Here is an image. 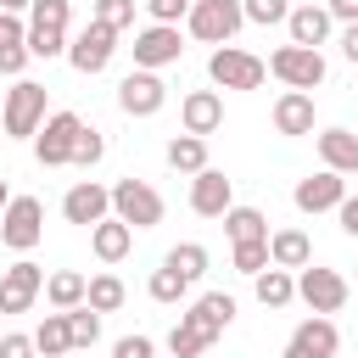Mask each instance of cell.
<instances>
[{
	"label": "cell",
	"mask_w": 358,
	"mask_h": 358,
	"mask_svg": "<svg viewBox=\"0 0 358 358\" xmlns=\"http://www.w3.org/2000/svg\"><path fill=\"white\" fill-rule=\"evenodd\" d=\"M45 101H50V90H45V84H34V78H17V84L6 90L0 129H6L11 140H34V134H39V123L50 117V112H45Z\"/></svg>",
	"instance_id": "cell-1"
},
{
	"label": "cell",
	"mask_w": 358,
	"mask_h": 358,
	"mask_svg": "<svg viewBox=\"0 0 358 358\" xmlns=\"http://www.w3.org/2000/svg\"><path fill=\"white\" fill-rule=\"evenodd\" d=\"M185 28H190L201 45H229V39L246 28V6H241V0H190Z\"/></svg>",
	"instance_id": "cell-2"
},
{
	"label": "cell",
	"mask_w": 358,
	"mask_h": 358,
	"mask_svg": "<svg viewBox=\"0 0 358 358\" xmlns=\"http://www.w3.org/2000/svg\"><path fill=\"white\" fill-rule=\"evenodd\" d=\"M207 78H213L218 90H257V84L268 78V62L252 56V50H241V45H218V50L207 56Z\"/></svg>",
	"instance_id": "cell-3"
},
{
	"label": "cell",
	"mask_w": 358,
	"mask_h": 358,
	"mask_svg": "<svg viewBox=\"0 0 358 358\" xmlns=\"http://www.w3.org/2000/svg\"><path fill=\"white\" fill-rule=\"evenodd\" d=\"M28 50L34 56H67V0H34L28 6Z\"/></svg>",
	"instance_id": "cell-4"
},
{
	"label": "cell",
	"mask_w": 358,
	"mask_h": 358,
	"mask_svg": "<svg viewBox=\"0 0 358 358\" xmlns=\"http://www.w3.org/2000/svg\"><path fill=\"white\" fill-rule=\"evenodd\" d=\"M268 73L285 84V90H319L324 84V56L313 50V45H280L274 56H268Z\"/></svg>",
	"instance_id": "cell-5"
},
{
	"label": "cell",
	"mask_w": 358,
	"mask_h": 358,
	"mask_svg": "<svg viewBox=\"0 0 358 358\" xmlns=\"http://www.w3.org/2000/svg\"><path fill=\"white\" fill-rule=\"evenodd\" d=\"M45 235V201L39 196H11L6 213H0V241L11 252H34Z\"/></svg>",
	"instance_id": "cell-6"
},
{
	"label": "cell",
	"mask_w": 358,
	"mask_h": 358,
	"mask_svg": "<svg viewBox=\"0 0 358 358\" xmlns=\"http://www.w3.org/2000/svg\"><path fill=\"white\" fill-rule=\"evenodd\" d=\"M78 134H84V117H78V112H50V117L39 123V134H34V157H39L45 168H62V162H73Z\"/></svg>",
	"instance_id": "cell-7"
},
{
	"label": "cell",
	"mask_w": 358,
	"mask_h": 358,
	"mask_svg": "<svg viewBox=\"0 0 358 358\" xmlns=\"http://www.w3.org/2000/svg\"><path fill=\"white\" fill-rule=\"evenodd\" d=\"M112 213H117L129 229H157V224H162V196H157L145 179H117V185H112Z\"/></svg>",
	"instance_id": "cell-8"
},
{
	"label": "cell",
	"mask_w": 358,
	"mask_h": 358,
	"mask_svg": "<svg viewBox=\"0 0 358 358\" xmlns=\"http://www.w3.org/2000/svg\"><path fill=\"white\" fill-rule=\"evenodd\" d=\"M112 50H117V28H106L101 17H90L84 34L67 45V62H73V73H106Z\"/></svg>",
	"instance_id": "cell-9"
},
{
	"label": "cell",
	"mask_w": 358,
	"mask_h": 358,
	"mask_svg": "<svg viewBox=\"0 0 358 358\" xmlns=\"http://www.w3.org/2000/svg\"><path fill=\"white\" fill-rule=\"evenodd\" d=\"M129 50H134V67H151V73H157V67H173V62L185 56V39H179L173 22H151V28L134 34Z\"/></svg>",
	"instance_id": "cell-10"
},
{
	"label": "cell",
	"mask_w": 358,
	"mask_h": 358,
	"mask_svg": "<svg viewBox=\"0 0 358 358\" xmlns=\"http://www.w3.org/2000/svg\"><path fill=\"white\" fill-rule=\"evenodd\" d=\"M117 106H123L129 117H157V112L168 106V84H162L151 67H134V73L117 84Z\"/></svg>",
	"instance_id": "cell-11"
},
{
	"label": "cell",
	"mask_w": 358,
	"mask_h": 358,
	"mask_svg": "<svg viewBox=\"0 0 358 358\" xmlns=\"http://www.w3.org/2000/svg\"><path fill=\"white\" fill-rule=\"evenodd\" d=\"M296 296H302L313 313H341V302H347V280H341L336 268L308 263V268H296Z\"/></svg>",
	"instance_id": "cell-12"
},
{
	"label": "cell",
	"mask_w": 358,
	"mask_h": 358,
	"mask_svg": "<svg viewBox=\"0 0 358 358\" xmlns=\"http://www.w3.org/2000/svg\"><path fill=\"white\" fill-rule=\"evenodd\" d=\"M336 347H341L336 319H330V313H313V319H302V324L291 330V341H285L280 358H336Z\"/></svg>",
	"instance_id": "cell-13"
},
{
	"label": "cell",
	"mask_w": 358,
	"mask_h": 358,
	"mask_svg": "<svg viewBox=\"0 0 358 358\" xmlns=\"http://www.w3.org/2000/svg\"><path fill=\"white\" fill-rule=\"evenodd\" d=\"M291 201H296V213H330V207H341V201H347V173H336V168H319V173L296 179Z\"/></svg>",
	"instance_id": "cell-14"
},
{
	"label": "cell",
	"mask_w": 358,
	"mask_h": 358,
	"mask_svg": "<svg viewBox=\"0 0 358 358\" xmlns=\"http://www.w3.org/2000/svg\"><path fill=\"white\" fill-rule=\"evenodd\" d=\"M39 291H45V268L28 263V257H17V263L0 274V313H28Z\"/></svg>",
	"instance_id": "cell-15"
},
{
	"label": "cell",
	"mask_w": 358,
	"mask_h": 358,
	"mask_svg": "<svg viewBox=\"0 0 358 358\" xmlns=\"http://www.w3.org/2000/svg\"><path fill=\"white\" fill-rule=\"evenodd\" d=\"M190 207H196L201 218H224V213L235 207V179H229V173H218V168L190 173Z\"/></svg>",
	"instance_id": "cell-16"
},
{
	"label": "cell",
	"mask_w": 358,
	"mask_h": 358,
	"mask_svg": "<svg viewBox=\"0 0 358 358\" xmlns=\"http://www.w3.org/2000/svg\"><path fill=\"white\" fill-rule=\"evenodd\" d=\"M106 213H112V190H106V185H95V179H78V185L62 196V218H67V224L95 229Z\"/></svg>",
	"instance_id": "cell-17"
},
{
	"label": "cell",
	"mask_w": 358,
	"mask_h": 358,
	"mask_svg": "<svg viewBox=\"0 0 358 358\" xmlns=\"http://www.w3.org/2000/svg\"><path fill=\"white\" fill-rule=\"evenodd\" d=\"M179 123H185V134H218L224 129V95L218 90H190L185 101H179Z\"/></svg>",
	"instance_id": "cell-18"
},
{
	"label": "cell",
	"mask_w": 358,
	"mask_h": 358,
	"mask_svg": "<svg viewBox=\"0 0 358 358\" xmlns=\"http://www.w3.org/2000/svg\"><path fill=\"white\" fill-rule=\"evenodd\" d=\"M185 319H190V324H201V330L218 341V336L235 324V296H229V291H207V296H196V302H190V313H185Z\"/></svg>",
	"instance_id": "cell-19"
},
{
	"label": "cell",
	"mask_w": 358,
	"mask_h": 358,
	"mask_svg": "<svg viewBox=\"0 0 358 358\" xmlns=\"http://www.w3.org/2000/svg\"><path fill=\"white\" fill-rule=\"evenodd\" d=\"M330 6H291V17H285V28H291V45H324L330 39Z\"/></svg>",
	"instance_id": "cell-20"
},
{
	"label": "cell",
	"mask_w": 358,
	"mask_h": 358,
	"mask_svg": "<svg viewBox=\"0 0 358 358\" xmlns=\"http://www.w3.org/2000/svg\"><path fill=\"white\" fill-rule=\"evenodd\" d=\"M90 246H95V257H101V263H123V257H129V246H134V229H129L117 213H106V218L90 229Z\"/></svg>",
	"instance_id": "cell-21"
},
{
	"label": "cell",
	"mask_w": 358,
	"mask_h": 358,
	"mask_svg": "<svg viewBox=\"0 0 358 358\" xmlns=\"http://www.w3.org/2000/svg\"><path fill=\"white\" fill-rule=\"evenodd\" d=\"M274 129L280 134H313V95L308 90H285L274 101Z\"/></svg>",
	"instance_id": "cell-22"
},
{
	"label": "cell",
	"mask_w": 358,
	"mask_h": 358,
	"mask_svg": "<svg viewBox=\"0 0 358 358\" xmlns=\"http://www.w3.org/2000/svg\"><path fill=\"white\" fill-rule=\"evenodd\" d=\"M319 162L336 173H358V134L352 129H324L319 134Z\"/></svg>",
	"instance_id": "cell-23"
},
{
	"label": "cell",
	"mask_w": 358,
	"mask_h": 358,
	"mask_svg": "<svg viewBox=\"0 0 358 358\" xmlns=\"http://www.w3.org/2000/svg\"><path fill=\"white\" fill-rule=\"evenodd\" d=\"M268 257H274L280 268H308V263H313V241H308L302 229H274V235H268Z\"/></svg>",
	"instance_id": "cell-24"
},
{
	"label": "cell",
	"mask_w": 358,
	"mask_h": 358,
	"mask_svg": "<svg viewBox=\"0 0 358 358\" xmlns=\"http://www.w3.org/2000/svg\"><path fill=\"white\" fill-rule=\"evenodd\" d=\"M252 285H257V302H263V308H285V302L296 296V274L280 268V263H268L263 274H252Z\"/></svg>",
	"instance_id": "cell-25"
},
{
	"label": "cell",
	"mask_w": 358,
	"mask_h": 358,
	"mask_svg": "<svg viewBox=\"0 0 358 358\" xmlns=\"http://www.w3.org/2000/svg\"><path fill=\"white\" fill-rule=\"evenodd\" d=\"M34 347H39L45 358H62V352H73V324H67V308H56V313H45V319H39V330H34Z\"/></svg>",
	"instance_id": "cell-26"
},
{
	"label": "cell",
	"mask_w": 358,
	"mask_h": 358,
	"mask_svg": "<svg viewBox=\"0 0 358 358\" xmlns=\"http://www.w3.org/2000/svg\"><path fill=\"white\" fill-rule=\"evenodd\" d=\"M168 168L173 173H201L207 168V140L201 134H173L168 140Z\"/></svg>",
	"instance_id": "cell-27"
},
{
	"label": "cell",
	"mask_w": 358,
	"mask_h": 358,
	"mask_svg": "<svg viewBox=\"0 0 358 358\" xmlns=\"http://www.w3.org/2000/svg\"><path fill=\"white\" fill-rule=\"evenodd\" d=\"M84 291H90V280H84L78 268H56V274L45 280V302H50V308H78Z\"/></svg>",
	"instance_id": "cell-28"
},
{
	"label": "cell",
	"mask_w": 358,
	"mask_h": 358,
	"mask_svg": "<svg viewBox=\"0 0 358 358\" xmlns=\"http://www.w3.org/2000/svg\"><path fill=\"white\" fill-rule=\"evenodd\" d=\"M224 235L229 241H268V218L257 207H229L224 213Z\"/></svg>",
	"instance_id": "cell-29"
},
{
	"label": "cell",
	"mask_w": 358,
	"mask_h": 358,
	"mask_svg": "<svg viewBox=\"0 0 358 358\" xmlns=\"http://www.w3.org/2000/svg\"><path fill=\"white\" fill-rule=\"evenodd\" d=\"M207 347H213V336H207L201 324H190V319L179 313V324L168 330V352H173V358H201Z\"/></svg>",
	"instance_id": "cell-30"
},
{
	"label": "cell",
	"mask_w": 358,
	"mask_h": 358,
	"mask_svg": "<svg viewBox=\"0 0 358 358\" xmlns=\"http://www.w3.org/2000/svg\"><path fill=\"white\" fill-rule=\"evenodd\" d=\"M168 268H179L185 280H201L207 274V246L201 241H179V246H168V257H162Z\"/></svg>",
	"instance_id": "cell-31"
},
{
	"label": "cell",
	"mask_w": 358,
	"mask_h": 358,
	"mask_svg": "<svg viewBox=\"0 0 358 358\" xmlns=\"http://www.w3.org/2000/svg\"><path fill=\"white\" fill-rule=\"evenodd\" d=\"M123 296H129V291H123V280H117V274H95V280H90V291H84V302H90L95 313H117V308H123Z\"/></svg>",
	"instance_id": "cell-32"
},
{
	"label": "cell",
	"mask_w": 358,
	"mask_h": 358,
	"mask_svg": "<svg viewBox=\"0 0 358 358\" xmlns=\"http://www.w3.org/2000/svg\"><path fill=\"white\" fill-rule=\"evenodd\" d=\"M145 291H151V302H185V291H190V280H185L179 268H168V263H162V268L151 274V285H145Z\"/></svg>",
	"instance_id": "cell-33"
},
{
	"label": "cell",
	"mask_w": 358,
	"mask_h": 358,
	"mask_svg": "<svg viewBox=\"0 0 358 358\" xmlns=\"http://www.w3.org/2000/svg\"><path fill=\"white\" fill-rule=\"evenodd\" d=\"M67 324H73V347H95V341H101V313H95L90 302L67 308Z\"/></svg>",
	"instance_id": "cell-34"
},
{
	"label": "cell",
	"mask_w": 358,
	"mask_h": 358,
	"mask_svg": "<svg viewBox=\"0 0 358 358\" xmlns=\"http://www.w3.org/2000/svg\"><path fill=\"white\" fill-rule=\"evenodd\" d=\"M34 62V50H28V39H17V34H6L0 39V78H22V67Z\"/></svg>",
	"instance_id": "cell-35"
},
{
	"label": "cell",
	"mask_w": 358,
	"mask_h": 358,
	"mask_svg": "<svg viewBox=\"0 0 358 358\" xmlns=\"http://www.w3.org/2000/svg\"><path fill=\"white\" fill-rule=\"evenodd\" d=\"M274 257H268V241H235V268L241 274H263Z\"/></svg>",
	"instance_id": "cell-36"
},
{
	"label": "cell",
	"mask_w": 358,
	"mask_h": 358,
	"mask_svg": "<svg viewBox=\"0 0 358 358\" xmlns=\"http://www.w3.org/2000/svg\"><path fill=\"white\" fill-rule=\"evenodd\" d=\"M241 6H246V22H263V28L291 17V0H241Z\"/></svg>",
	"instance_id": "cell-37"
},
{
	"label": "cell",
	"mask_w": 358,
	"mask_h": 358,
	"mask_svg": "<svg viewBox=\"0 0 358 358\" xmlns=\"http://www.w3.org/2000/svg\"><path fill=\"white\" fill-rule=\"evenodd\" d=\"M101 157H106V140H101V134L84 123V134H78V145H73V162H78V168H95Z\"/></svg>",
	"instance_id": "cell-38"
},
{
	"label": "cell",
	"mask_w": 358,
	"mask_h": 358,
	"mask_svg": "<svg viewBox=\"0 0 358 358\" xmlns=\"http://www.w3.org/2000/svg\"><path fill=\"white\" fill-rule=\"evenodd\" d=\"M95 17L106 28H129L134 22V0H95Z\"/></svg>",
	"instance_id": "cell-39"
},
{
	"label": "cell",
	"mask_w": 358,
	"mask_h": 358,
	"mask_svg": "<svg viewBox=\"0 0 358 358\" xmlns=\"http://www.w3.org/2000/svg\"><path fill=\"white\" fill-rule=\"evenodd\" d=\"M112 358H157V341L151 336H117Z\"/></svg>",
	"instance_id": "cell-40"
},
{
	"label": "cell",
	"mask_w": 358,
	"mask_h": 358,
	"mask_svg": "<svg viewBox=\"0 0 358 358\" xmlns=\"http://www.w3.org/2000/svg\"><path fill=\"white\" fill-rule=\"evenodd\" d=\"M0 358H39V347H34V336L6 330V336H0Z\"/></svg>",
	"instance_id": "cell-41"
},
{
	"label": "cell",
	"mask_w": 358,
	"mask_h": 358,
	"mask_svg": "<svg viewBox=\"0 0 358 358\" xmlns=\"http://www.w3.org/2000/svg\"><path fill=\"white\" fill-rule=\"evenodd\" d=\"M145 11H151V22H179L190 11V0H145Z\"/></svg>",
	"instance_id": "cell-42"
},
{
	"label": "cell",
	"mask_w": 358,
	"mask_h": 358,
	"mask_svg": "<svg viewBox=\"0 0 358 358\" xmlns=\"http://www.w3.org/2000/svg\"><path fill=\"white\" fill-rule=\"evenodd\" d=\"M336 218H341V229H347V235L358 241V196H347V201L336 207Z\"/></svg>",
	"instance_id": "cell-43"
},
{
	"label": "cell",
	"mask_w": 358,
	"mask_h": 358,
	"mask_svg": "<svg viewBox=\"0 0 358 358\" xmlns=\"http://www.w3.org/2000/svg\"><path fill=\"white\" fill-rule=\"evenodd\" d=\"M336 45H341V56H347V62H358V22H347Z\"/></svg>",
	"instance_id": "cell-44"
},
{
	"label": "cell",
	"mask_w": 358,
	"mask_h": 358,
	"mask_svg": "<svg viewBox=\"0 0 358 358\" xmlns=\"http://www.w3.org/2000/svg\"><path fill=\"white\" fill-rule=\"evenodd\" d=\"M336 22H358V0H324Z\"/></svg>",
	"instance_id": "cell-45"
},
{
	"label": "cell",
	"mask_w": 358,
	"mask_h": 358,
	"mask_svg": "<svg viewBox=\"0 0 358 358\" xmlns=\"http://www.w3.org/2000/svg\"><path fill=\"white\" fill-rule=\"evenodd\" d=\"M28 6H34V0H0V11H11V17H17V11H28Z\"/></svg>",
	"instance_id": "cell-46"
},
{
	"label": "cell",
	"mask_w": 358,
	"mask_h": 358,
	"mask_svg": "<svg viewBox=\"0 0 358 358\" xmlns=\"http://www.w3.org/2000/svg\"><path fill=\"white\" fill-rule=\"evenodd\" d=\"M6 201H11V185H6V179H0V213H6Z\"/></svg>",
	"instance_id": "cell-47"
},
{
	"label": "cell",
	"mask_w": 358,
	"mask_h": 358,
	"mask_svg": "<svg viewBox=\"0 0 358 358\" xmlns=\"http://www.w3.org/2000/svg\"><path fill=\"white\" fill-rule=\"evenodd\" d=\"M0 28H6V11H0Z\"/></svg>",
	"instance_id": "cell-48"
},
{
	"label": "cell",
	"mask_w": 358,
	"mask_h": 358,
	"mask_svg": "<svg viewBox=\"0 0 358 358\" xmlns=\"http://www.w3.org/2000/svg\"><path fill=\"white\" fill-rule=\"evenodd\" d=\"M0 319H6V313H0ZM0 336H6V330H0Z\"/></svg>",
	"instance_id": "cell-49"
}]
</instances>
